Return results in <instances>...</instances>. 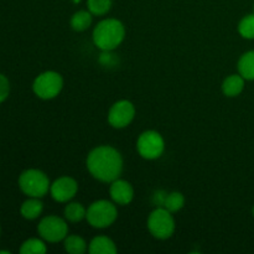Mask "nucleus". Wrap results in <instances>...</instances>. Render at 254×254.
<instances>
[{"instance_id":"1","label":"nucleus","mask_w":254,"mask_h":254,"mask_svg":"<svg viewBox=\"0 0 254 254\" xmlns=\"http://www.w3.org/2000/svg\"><path fill=\"white\" fill-rule=\"evenodd\" d=\"M87 169L97 180L102 183H112L122 174L123 159L117 149L109 145L98 146L88 154Z\"/></svg>"},{"instance_id":"2","label":"nucleus","mask_w":254,"mask_h":254,"mask_svg":"<svg viewBox=\"0 0 254 254\" xmlns=\"http://www.w3.org/2000/svg\"><path fill=\"white\" fill-rule=\"evenodd\" d=\"M126 36L123 24L117 19H106L99 22L93 31V41L98 49L112 51L122 44Z\"/></svg>"},{"instance_id":"3","label":"nucleus","mask_w":254,"mask_h":254,"mask_svg":"<svg viewBox=\"0 0 254 254\" xmlns=\"http://www.w3.org/2000/svg\"><path fill=\"white\" fill-rule=\"evenodd\" d=\"M19 186L25 195L37 198L46 195L49 189L51 188L46 174L36 169L24 171L19 178Z\"/></svg>"},{"instance_id":"4","label":"nucleus","mask_w":254,"mask_h":254,"mask_svg":"<svg viewBox=\"0 0 254 254\" xmlns=\"http://www.w3.org/2000/svg\"><path fill=\"white\" fill-rule=\"evenodd\" d=\"M117 207L112 202L99 200L92 203L86 213V218L89 225L94 228H106L113 225L117 220Z\"/></svg>"},{"instance_id":"5","label":"nucleus","mask_w":254,"mask_h":254,"mask_svg":"<svg viewBox=\"0 0 254 254\" xmlns=\"http://www.w3.org/2000/svg\"><path fill=\"white\" fill-rule=\"evenodd\" d=\"M148 228L158 240H168L175 231V221L170 211L166 208H156L149 216Z\"/></svg>"},{"instance_id":"6","label":"nucleus","mask_w":254,"mask_h":254,"mask_svg":"<svg viewBox=\"0 0 254 254\" xmlns=\"http://www.w3.org/2000/svg\"><path fill=\"white\" fill-rule=\"evenodd\" d=\"M64 79L61 74L54 71H47L36 77L32 84L35 94L42 99H52L61 92Z\"/></svg>"},{"instance_id":"7","label":"nucleus","mask_w":254,"mask_h":254,"mask_svg":"<svg viewBox=\"0 0 254 254\" xmlns=\"http://www.w3.org/2000/svg\"><path fill=\"white\" fill-rule=\"evenodd\" d=\"M136 149L138 153L148 160H154V159L160 158L161 154L165 149V143L164 139L158 131L148 130L144 131L138 139L136 143Z\"/></svg>"},{"instance_id":"8","label":"nucleus","mask_w":254,"mask_h":254,"mask_svg":"<svg viewBox=\"0 0 254 254\" xmlns=\"http://www.w3.org/2000/svg\"><path fill=\"white\" fill-rule=\"evenodd\" d=\"M37 231L45 241L55 243L60 242L67 237L68 226L61 217L47 216V217L42 218L41 222L39 223Z\"/></svg>"},{"instance_id":"9","label":"nucleus","mask_w":254,"mask_h":254,"mask_svg":"<svg viewBox=\"0 0 254 254\" xmlns=\"http://www.w3.org/2000/svg\"><path fill=\"white\" fill-rule=\"evenodd\" d=\"M135 116V108L129 101H119L112 106L108 113V122L113 128H126Z\"/></svg>"},{"instance_id":"10","label":"nucleus","mask_w":254,"mask_h":254,"mask_svg":"<svg viewBox=\"0 0 254 254\" xmlns=\"http://www.w3.org/2000/svg\"><path fill=\"white\" fill-rule=\"evenodd\" d=\"M77 190H78V185H77L76 180L68 178V176L57 179L50 188L51 196L57 202H67V201H69L76 195Z\"/></svg>"},{"instance_id":"11","label":"nucleus","mask_w":254,"mask_h":254,"mask_svg":"<svg viewBox=\"0 0 254 254\" xmlns=\"http://www.w3.org/2000/svg\"><path fill=\"white\" fill-rule=\"evenodd\" d=\"M112 200L118 205H128L131 202L134 197V190L128 181L117 180L112 181L111 189H109Z\"/></svg>"},{"instance_id":"12","label":"nucleus","mask_w":254,"mask_h":254,"mask_svg":"<svg viewBox=\"0 0 254 254\" xmlns=\"http://www.w3.org/2000/svg\"><path fill=\"white\" fill-rule=\"evenodd\" d=\"M89 253L91 254H116L117 247L113 241L104 236L96 237L89 245Z\"/></svg>"},{"instance_id":"13","label":"nucleus","mask_w":254,"mask_h":254,"mask_svg":"<svg viewBox=\"0 0 254 254\" xmlns=\"http://www.w3.org/2000/svg\"><path fill=\"white\" fill-rule=\"evenodd\" d=\"M245 88V78L241 74H232L227 77L222 83V91L225 96L236 97Z\"/></svg>"},{"instance_id":"14","label":"nucleus","mask_w":254,"mask_h":254,"mask_svg":"<svg viewBox=\"0 0 254 254\" xmlns=\"http://www.w3.org/2000/svg\"><path fill=\"white\" fill-rule=\"evenodd\" d=\"M42 208H44V206H42L41 201L37 197H31L22 203L20 212H21L22 217L26 218V220H35L41 215Z\"/></svg>"},{"instance_id":"15","label":"nucleus","mask_w":254,"mask_h":254,"mask_svg":"<svg viewBox=\"0 0 254 254\" xmlns=\"http://www.w3.org/2000/svg\"><path fill=\"white\" fill-rule=\"evenodd\" d=\"M238 71L245 79H254V51L246 52L238 61Z\"/></svg>"},{"instance_id":"16","label":"nucleus","mask_w":254,"mask_h":254,"mask_svg":"<svg viewBox=\"0 0 254 254\" xmlns=\"http://www.w3.org/2000/svg\"><path fill=\"white\" fill-rule=\"evenodd\" d=\"M92 24V15L91 11H77L76 14H73L71 19V26L72 29L76 30V31H84V30L88 29Z\"/></svg>"},{"instance_id":"17","label":"nucleus","mask_w":254,"mask_h":254,"mask_svg":"<svg viewBox=\"0 0 254 254\" xmlns=\"http://www.w3.org/2000/svg\"><path fill=\"white\" fill-rule=\"evenodd\" d=\"M64 250L69 254H83L87 250V245L79 236H68L64 238Z\"/></svg>"},{"instance_id":"18","label":"nucleus","mask_w":254,"mask_h":254,"mask_svg":"<svg viewBox=\"0 0 254 254\" xmlns=\"http://www.w3.org/2000/svg\"><path fill=\"white\" fill-rule=\"evenodd\" d=\"M87 210L78 202L68 203L64 208V217L71 222H79L86 217Z\"/></svg>"},{"instance_id":"19","label":"nucleus","mask_w":254,"mask_h":254,"mask_svg":"<svg viewBox=\"0 0 254 254\" xmlns=\"http://www.w3.org/2000/svg\"><path fill=\"white\" fill-rule=\"evenodd\" d=\"M46 251V245L37 238H30V240L25 241L20 248L21 254H45Z\"/></svg>"},{"instance_id":"20","label":"nucleus","mask_w":254,"mask_h":254,"mask_svg":"<svg viewBox=\"0 0 254 254\" xmlns=\"http://www.w3.org/2000/svg\"><path fill=\"white\" fill-rule=\"evenodd\" d=\"M185 203V197L180 192H171L164 201V208H166L170 212H176L181 210Z\"/></svg>"},{"instance_id":"21","label":"nucleus","mask_w":254,"mask_h":254,"mask_svg":"<svg viewBox=\"0 0 254 254\" xmlns=\"http://www.w3.org/2000/svg\"><path fill=\"white\" fill-rule=\"evenodd\" d=\"M88 10L91 14L104 15L112 7V0H87Z\"/></svg>"},{"instance_id":"22","label":"nucleus","mask_w":254,"mask_h":254,"mask_svg":"<svg viewBox=\"0 0 254 254\" xmlns=\"http://www.w3.org/2000/svg\"><path fill=\"white\" fill-rule=\"evenodd\" d=\"M238 31L245 39H254V14L247 15L241 20Z\"/></svg>"},{"instance_id":"23","label":"nucleus","mask_w":254,"mask_h":254,"mask_svg":"<svg viewBox=\"0 0 254 254\" xmlns=\"http://www.w3.org/2000/svg\"><path fill=\"white\" fill-rule=\"evenodd\" d=\"M10 92V83L4 74L0 73V103L7 98Z\"/></svg>"},{"instance_id":"24","label":"nucleus","mask_w":254,"mask_h":254,"mask_svg":"<svg viewBox=\"0 0 254 254\" xmlns=\"http://www.w3.org/2000/svg\"><path fill=\"white\" fill-rule=\"evenodd\" d=\"M10 254V252H7V251H0V254Z\"/></svg>"},{"instance_id":"25","label":"nucleus","mask_w":254,"mask_h":254,"mask_svg":"<svg viewBox=\"0 0 254 254\" xmlns=\"http://www.w3.org/2000/svg\"><path fill=\"white\" fill-rule=\"evenodd\" d=\"M253 216H254V206H253Z\"/></svg>"},{"instance_id":"26","label":"nucleus","mask_w":254,"mask_h":254,"mask_svg":"<svg viewBox=\"0 0 254 254\" xmlns=\"http://www.w3.org/2000/svg\"><path fill=\"white\" fill-rule=\"evenodd\" d=\"M74 1H76V2H77V1H79V0H74Z\"/></svg>"},{"instance_id":"27","label":"nucleus","mask_w":254,"mask_h":254,"mask_svg":"<svg viewBox=\"0 0 254 254\" xmlns=\"http://www.w3.org/2000/svg\"><path fill=\"white\" fill-rule=\"evenodd\" d=\"M253 9H254V6H253Z\"/></svg>"}]
</instances>
